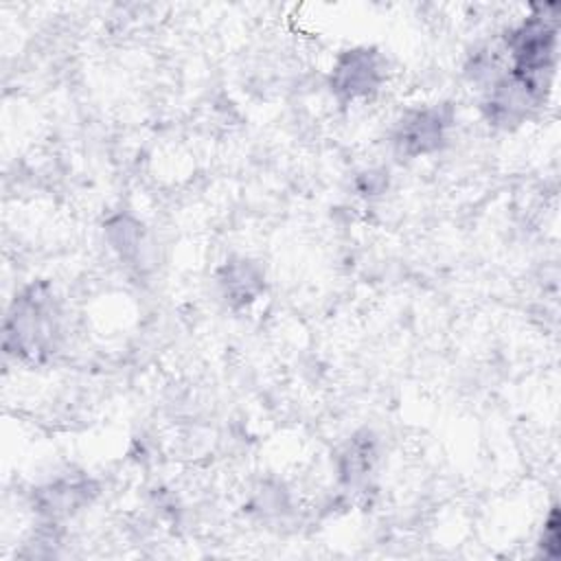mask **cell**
Listing matches in <instances>:
<instances>
[{"mask_svg":"<svg viewBox=\"0 0 561 561\" xmlns=\"http://www.w3.org/2000/svg\"><path fill=\"white\" fill-rule=\"evenodd\" d=\"M548 85L504 70L486 90L484 114L489 123L500 127H513L524 123L543 101Z\"/></svg>","mask_w":561,"mask_h":561,"instance_id":"cell-3","label":"cell"},{"mask_svg":"<svg viewBox=\"0 0 561 561\" xmlns=\"http://www.w3.org/2000/svg\"><path fill=\"white\" fill-rule=\"evenodd\" d=\"M454 114L449 105H427L410 110L394 127L392 145L399 156L421 158L438 151L447 142Z\"/></svg>","mask_w":561,"mask_h":561,"instance_id":"cell-4","label":"cell"},{"mask_svg":"<svg viewBox=\"0 0 561 561\" xmlns=\"http://www.w3.org/2000/svg\"><path fill=\"white\" fill-rule=\"evenodd\" d=\"M59 311L50 289L33 283L20 291L4 318V351L15 359L39 364L57 346Z\"/></svg>","mask_w":561,"mask_h":561,"instance_id":"cell-1","label":"cell"},{"mask_svg":"<svg viewBox=\"0 0 561 561\" xmlns=\"http://www.w3.org/2000/svg\"><path fill=\"white\" fill-rule=\"evenodd\" d=\"M92 484L88 480H55L33 493L35 511L48 519L66 517L90 502Z\"/></svg>","mask_w":561,"mask_h":561,"instance_id":"cell-5","label":"cell"},{"mask_svg":"<svg viewBox=\"0 0 561 561\" xmlns=\"http://www.w3.org/2000/svg\"><path fill=\"white\" fill-rule=\"evenodd\" d=\"M386 79V61L379 50L357 46L340 53L331 68L329 85L342 103L370 99Z\"/></svg>","mask_w":561,"mask_h":561,"instance_id":"cell-2","label":"cell"},{"mask_svg":"<svg viewBox=\"0 0 561 561\" xmlns=\"http://www.w3.org/2000/svg\"><path fill=\"white\" fill-rule=\"evenodd\" d=\"M375 462V447L368 438H353L340 456V476L346 484L362 482Z\"/></svg>","mask_w":561,"mask_h":561,"instance_id":"cell-7","label":"cell"},{"mask_svg":"<svg viewBox=\"0 0 561 561\" xmlns=\"http://www.w3.org/2000/svg\"><path fill=\"white\" fill-rule=\"evenodd\" d=\"M105 232H107L110 245L121 254V259H134L140 252L142 230L131 217L116 215L114 219L107 221Z\"/></svg>","mask_w":561,"mask_h":561,"instance_id":"cell-8","label":"cell"},{"mask_svg":"<svg viewBox=\"0 0 561 561\" xmlns=\"http://www.w3.org/2000/svg\"><path fill=\"white\" fill-rule=\"evenodd\" d=\"M539 546H541L546 557H559V515H557V508H552L550 517L546 519Z\"/></svg>","mask_w":561,"mask_h":561,"instance_id":"cell-9","label":"cell"},{"mask_svg":"<svg viewBox=\"0 0 561 561\" xmlns=\"http://www.w3.org/2000/svg\"><path fill=\"white\" fill-rule=\"evenodd\" d=\"M221 296L232 307H245L263 291V272L248 259H230L217 274Z\"/></svg>","mask_w":561,"mask_h":561,"instance_id":"cell-6","label":"cell"},{"mask_svg":"<svg viewBox=\"0 0 561 561\" xmlns=\"http://www.w3.org/2000/svg\"><path fill=\"white\" fill-rule=\"evenodd\" d=\"M383 186H386L383 175H381V173H375V171H368V173L359 175V180H357V188H359V193H364V195H377V193L383 191Z\"/></svg>","mask_w":561,"mask_h":561,"instance_id":"cell-10","label":"cell"}]
</instances>
